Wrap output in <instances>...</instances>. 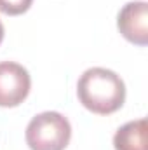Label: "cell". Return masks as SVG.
<instances>
[{"label":"cell","instance_id":"cell-7","mask_svg":"<svg viewBox=\"0 0 148 150\" xmlns=\"http://www.w3.org/2000/svg\"><path fill=\"white\" fill-rule=\"evenodd\" d=\"M4 35H5V30H4V25H2V21H0V44H2V40H4Z\"/></svg>","mask_w":148,"mask_h":150},{"label":"cell","instance_id":"cell-4","mask_svg":"<svg viewBox=\"0 0 148 150\" xmlns=\"http://www.w3.org/2000/svg\"><path fill=\"white\" fill-rule=\"evenodd\" d=\"M117 28L125 40L145 47L148 44V4L143 0L125 4L117 16Z\"/></svg>","mask_w":148,"mask_h":150},{"label":"cell","instance_id":"cell-5","mask_svg":"<svg viewBox=\"0 0 148 150\" xmlns=\"http://www.w3.org/2000/svg\"><path fill=\"white\" fill-rule=\"evenodd\" d=\"M115 150H148V124L147 119L131 120L120 126L113 136Z\"/></svg>","mask_w":148,"mask_h":150},{"label":"cell","instance_id":"cell-2","mask_svg":"<svg viewBox=\"0 0 148 150\" xmlns=\"http://www.w3.org/2000/svg\"><path fill=\"white\" fill-rule=\"evenodd\" d=\"M25 138L30 150H65L72 138V126L63 113L42 112L28 122Z\"/></svg>","mask_w":148,"mask_h":150},{"label":"cell","instance_id":"cell-1","mask_svg":"<svg viewBox=\"0 0 148 150\" xmlns=\"http://www.w3.org/2000/svg\"><path fill=\"white\" fill-rule=\"evenodd\" d=\"M77 96L84 108L98 115H110L125 101V84L113 70L92 67L80 75Z\"/></svg>","mask_w":148,"mask_h":150},{"label":"cell","instance_id":"cell-3","mask_svg":"<svg viewBox=\"0 0 148 150\" xmlns=\"http://www.w3.org/2000/svg\"><path fill=\"white\" fill-rule=\"evenodd\" d=\"M32 89V77L28 70L14 61L0 63V107L14 108L21 105Z\"/></svg>","mask_w":148,"mask_h":150},{"label":"cell","instance_id":"cell-6","mask_svg":"<svg viewBox=\"0 0 148 150\" xmlns=\"http://www.w3.org/2000/svg\"><path fill=\"white\" fill-rule=\"evenodd\" d=\"M33 0H0V12L7 16L25 14L32 7Z\"/></svg>","mask_w":148,"mask_h":150}]
</instances>
